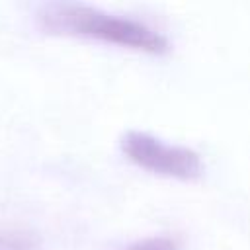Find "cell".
Instances as JSON below:
<instances>
[{"mask_svg": "<svg viewBox=\"0 0 250 250\" xmlns=\"http://www.w3.org/2000/svg\"><path fill=\"white\" fill-rule=\"evenodd\" d=\"M37 25L55 35L96 39L148 55L170 51V39L154 25L82 2H51L37 10Z\"/></svg>", "mask_w": 250, "mask_h": 250, "instance_id": "obj_1", "label": "cell"}, {"mask_svg": "<svg viewBox=\"0 0 250 250\" xmlns=\"http://www.w3.org/2000/svg\"><path fill=\"white\" fill-rule=\"evenodd\" d=\"M37 236L25 230H0V250H37Z\"/></svg>", "mask_w": 250, "mask_h": 250, "instance_id": "obj_4", "label": "cell"}, {"mask_svg": "<svg viewBox=\"0 0 250 250\" xmlns=\"http://www.w3.org/2000/svg\"><path fill=\"white\" fill-rule=\"evenodd\" d=\"M121 150L139 168L184 182L199 178L205 168L203 158L195 148L168 143L146 131H127L121 137Z\"/></svg>", "mask_w": 250, "mask_h": 250, "instance_id": "obj_2", "label": "cell"}, {"mask_svg": "<svg viewBox=\"0 0 250 250\" xmlns=\"http://www.w3.org/2000/svg\"><path fill=\"white\" fill-rule=\"evenodd\" d=\"M121 250H180V240L172 234H150L125 244Z\"/></svg>", "mask_w": 250, "mask_h": 250, "instance_id": "obj_3", "label": "cell"}]
</instances>
